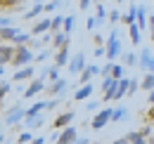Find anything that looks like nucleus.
I'll return each mask as SVG.
<instances>
[{"mask_svg":"<svg viewBox=\"0 0 154 144\" xmlns=\"http://www.w3.org/2000/svg\"><path fill=\"white\" fill-rule=\"evenodd\" d=\"M66 85H69V80H66V78H57V80H52V83H48V85H45V92H48L50 97H64Z\"/></svg>","mask_w":154,"mask_h":144,"instance_id":"0eeeda50","label":"nucleus"},{"mask_svg":"<svg viewBox=\"0 0 154 144\" xmlns=\"http://www.w3.org/2000/svg\"><path fill=\"white\" fill-rule=\"evenodd\" d=\"M31 144H45V140H43V137H33V142Z\"/></svg>","mask_w":154,"mask_h":144,"instance_id":"4d7b16f0","label":"nucleus"},{"mask_svg":"<svg viewBox=\"0 0 154 144\" xmlns=\"http://www.w3.org/2000/svg\"><path fill=\"white\" fill-rule=\"evenodd\" d=\"M57 104H59V99H52V97H50V99L45 102V109H55Z\"/></svg>","mask_w":154,"mask_h":144,"instance_id":"de8ad7c7","label":"nucleus"},{"mask_svg":"<svg viewBox=\"0 0 154 144\" xmlns=\"http://www.w3.org/2000/svg\"><path fill=\"white\" fill-rule=\"evenodd\" d=\"M147 121H154V104H152V109L147 111Z\"/></svg>","mask_w":154,"mask_h":144,"instance_id":"6e6d98bb","label":"nucleus"},{"mask_svg":"<svg viewBox=\"0 0 154 144\" xmlns=\"http://www.w3.org/2000/svg\"><path fill=\"white\" fill-rule=\"evenodd\" d=\"M123 62H126L128 66H135V64H137V54H135V52H128V54H123Z\"/></svg>","mask_w":154,"mask_h":144,"instance_id":"58836bf2","label":"nucleus"},{"mask_svg":"<svg viewBox=\"0 0 154 144\" xmlns=\"http://www.w3.org/2000/svg\"><path fill=\"white\" fill-rule=\"evenodd\" d=\"M85 109H88V111H97V102H88Z\"/></svg>","mask_w":154,"mask_h":144,"instance_id":"603ef678","label":"nucleus"},{"mask_svg":"<svg viewBox=\"0 0 154 144\" xmlns=\"http://www.w3.org/2000/svg\"><path fill=\"white\" fill-rule=\"evenodd\" d=\"M57 7H62V2H57V0H52V2H45V5H43V12H55Z\"/></svg>","mask_w":154,"mask_h":144,"instance_id":"ea45409f","label":"nucleus"},{"mask_svg":"<svg viewBox=\"0 0 154 144\" xmlns=\"http://www.w3.org/2000/svg\"><path fill=\"white\" fill-rule=\"evenodd\" d=\"M33 142V135L31 132H21L19 137H17V144H31Z\"/></svg>","mask_w":154,"mask_h":144,"instance_id":"4c0bfd02","label":"nucleus"},{"mask_svg":"<svg viewBox=\"0 0 154 144\" xmlns=\"http://www.w3.org/2000/svg\"><path fill=\"white\" fill-rule=\"evenodd\" d=\"M126 92H128V78H121V80H119V85H116V94H114V99H121V97H126Z\"/></svg>","mask_w":154,"mask_h":144,"instance_id":"c756f323","label":"nucleus"},{"mask_svg":"<svg viewBox=\"0 0 154 144\" xmlns=\"http://www.w3.org/2000/svg\"><path fill=\"white\" fill-rule=\"evenodd\" d=\"M57 2H64V0H57Z\"/></svg>","mask_w":154,"mask_h":144,"instance_id":"0e129e2a","label":"nucleus"},{"mask_svg":"<svg viewBox=\"0 0 154 144\" xmlns=\"http://www.w3.org/2000/svg\"><path fill=\"white\" fill-rule=\"evenodd\" d=\"M24 125L26 128H31V130H38V128H43L45 125V116H36V118H31V121H24Z\"/></svg>","mask_w":154,"mask_h":144,"instance_id":"bb28decb","label":"nucleus"},{"mask_svg":"<svg viewBox=\"0 0 154 144\" xmlns=\"http://www.w3.org/2000/svg\"><path fill=\"white\" fill-rule=\"evenodd\" d=\"M62 24H64V17H62V14L50 17V33H57L59 28H62Z\"/></svg>","mask_w":154,"mask_h":144,"instance_id":"7c9ffc66","label":"nucleus"},{"mask_svg":"<svg viewBox=\"0 0 154 144\" xmlns=\"http://www.w3.org/2000/svg\"><path fill=\"white\" fill-rule=\"evenodd\" d=\"M62 28H64V33H66V36H71V33H74V28H76V17H74V14L64 17V24H62Z\"/></svg>","mask_w":154,"mask_h":144,"instance_id":"4be33fe9","label":"nucleus"},{"mask_svg":"<svg viewBox=\"0 0 154 144\" xmlns=\"http://www.w3.org/2000/svg\"><path fill=\"white\" fill-rule=\"evenodd\" d=\"M95 19L100 21V24L107 19V7H104V2H97L95 5Z\"/></svg>","mask_w":154,"mask_h":144,"instance_id":"2f4dec72","label":"nucleus"},{"mask_svg":"<svg viewBox=\"0 0 154 144\" xmlns=\"http://www.w3.org/2000/svg\"><path fill=\"white\" fill-rule=\"evenodd\" d=\"M135 10H137V5H131V7H128V12H126V14H121V21H123L126 26H133V24H135Z\"/></svg>","mask_w":154,"mask_h":144,"instance_id":"5701e85b","label":"nucleus"},{"mask_svg":"<svg viewBox=\"0 0 154 144\" xmlns=\"http://www.w3.org/2000/svg\"><path fill=\"white\" fill-rule=\"evenodd\" d=\"M0 125H2V123H0Z\"/></svg>","mask_w":154,"mask_h":144,"instance_id":"69168bd1","label":"nucleus"},{"mask_svg":"<svg viewBox=\"0 0 154 144\" xmlns=\"http://www.w3.org/2000/svg\"><path fill=\"white\" fill-rule=\"evenodd\" d=\"M140 88L145 92L154 90V73H145V78H140Z\"/></svg>","mask_w":154,"mask_h":144,"instance_id":"b1692460","label":"nucleus"},{"mask_svg":"<svg viewBox=\"0 0 154 144\" xmlns=\"http://www.w3.org/2000/svg\"><path fill=\"white\" fill-rule=\"evenodd\" d=\"M112 144H128V137H119V140H114Z\"/></svg>","mask_w":154,"mask_h":144,"instance_id":"864d4df0","label":"nucleus"},{"mask_svg":"<svg viewBox=\"0 0 154 144\" xmlns=\"http://www.w3.org/2000/svg\"><path fill=\"white\" fill-rule=\"evenodd\" d=\"M12 54H14L12 45H0V66H7L12 62Z\"/></svg>","mask_w":154,"mask_h":144,"instance_id":"a211bd4d","label":"nucleus"},{"mask_svg":"<svg viewBox=\"0 0 154 144\" xmlns=\"http://www.w3.org/2000/svg\"><path fill=\"white\" fill-rule=\"evenodd\" d=\"M114 80H121V78H126V71H123V66L121 64H112V73H109Z\"/></svg>","mask_w":154,"mask_h":144,"instance_id":"473e14b6","label":"nucleus"},{"mask_svg":"<svg viewBox=\"0 0 154 144\" xmlns=\"http://www.w3.org/2000/svg\"><path fill=\"white\" fill-rule=\"evenodd\" d=\"M90 2H93V0H78V7H81V10H90Z\"/></svg>","mask_w":154,"mask_h":144,"instance_id":"8fccbe9b","label":"nucleus"},{"mask_svg":"<svg viewBox=\"0 0 154 144\" xmlns=\"http://www.w3.org/2000/svg\"><path fill=\"white\" fill-rule=\"evenodd\" d=\"M43 5H45V2H36L31 10H26V12H24V19H36L38 14H43Z\"/></svg>","mask_w":154,"mask_h":144,"instance_id":"393cba45","label":"nucleus"},{"mask_svg":"<svg viewBox=\"0 0 154 144\" xmlns=\"http://www.w3.org/2000/svg\"><path fill=\"white\" fill-rule=\"evenodd\" d=\"M12 90V85L7 83V80H0V104H2V99H5V94Z\"/></svg>","mask_w":154,"mask_h":144,"instance_id":"e433bc0d","label":"nucleus"},{"mask_svg":"<svg viewBox=\"0 0 154 144\" xmlns=\"http://www.w3.org/2000/svg\"><path fill=\"white\" fill-rule=\"evenodd\" d=\"M45 71H48V83H52V80H57V78H59V69H57V66H48Z\"/></svg>","mask_w":154,"mask_h":144,"instance_id":"f704fd0d","label":"nucleus"},{"mask_svg":"<svg viewBox=\"0 0 154 144\" xmlns=\"http://www.w3.org/2000/svg\"><path fill=\"white\" fill-rule=\"evenodd\" d=\"M66 64H69V45L55 52V64H52V66H57V69H62V66H66Z\"/></svg>","mask_w":154,"mask_h":144,"instance_id":"f3484780","label":"nucleus"},{"mask_svg":"<svg viewBox=\"0 0 154 144\" xmlns=\"http://www.w3.org/2000/svg\"><path fill=\"white\" fill-rule=\"evenodd\" d=\"M109 21L116 26V24L121 21V12H119V10H112V12H109Z\"/></svg>","mask_w":154,"mask_h":144,"instance_id":"79ce46f5","label":"nucleus"},{"mask_svg":"<svg viewBox=\"0 0 154 144\" xmlns=\"http://www.w3.org/2000/svg\"><path fill=\"white\" fill-rule=\"evenodd\" d=\"M69 71H71V76H81V71L88 66V62H85V54L83 52H76L74 57H69Z\"/></svg>","mask_w":154,"mask_h":144,"instance_id":"423d86ee","label":"nucleus"},{"mask_svg":"<svg viewBox=\"0 0 154 144\" xmlns=\"http://www.w3.org/2000/svg\"><path fill=\"white\" fill-rule=\"evenodd\" d=\"M71 121H74V111H64V113H59L57 118L52 121V128L55 130H64V128L71 125Z\"/></svg>","mask_w":154,"mask_h":144,"instance_id":"9d476101","label":"nucleus"},{"mask_svg":"<svg viewBox=\"0 0 154 144\" xmlns=\"http://www.w3.org/2000/svg\"><path fill=\"white\" fill-rule=\"evenodd\" d=\"M2 73H5V66H0V78H2Z\"/></svg>","mask_w":154,"mask_h":144,"instance_id":"052dcab7","label":"nucleus"},{"mask_svg":"<svg viewBox=\"0 0 154 144\" xmlns=\"http://www.w3.org/2000/svg\"><path fill=\"white\" fill-rule=\"evenodd\" d=\"M126 116H128V109H126V106H116L114 111H112V121H114V123L126 121Z\"/></svg>","mask_w":154,"mask_h":144,"instance_id":"a878e982","label":"nucleus"},{"mask_svg":"<svg viewBox=\"0 0 154 144\" xmlns=\"http://www.w3.org/2000/svg\"><path fill=\"white\" fill-rule=\"evenodd\" d=\"M76 137H78L76 128L69 125V128H64V130H59V132H57V140H55V144H74V140H76Z\"/></svg>","mask_w":154,"mask_h":144,"instance_id":"1a4fd4ad","label":"nucleus"},{"mask_svg":"<svg viewBox=\"0 0 154 144\" xmlns=\"http://www.w3.org/2000/svg\"><path fill=\"white\" fill-rule=\"evenodd\" d=\"M137 132H140V135H142L145 140H149V137H152V128H149V125H145L142 130H137Z\"/></svg>","mask_w":154,"mask_h":144,"instance_id":"49530a36","label":"nucleus"},{"mask_svg":"<svg viewBox=\"0 0 154 144\" xmlns=\"http://www.w3.org/2000/svg\"><path fill=\"white\" fill-rule=\"evenodd\" d=\"M135 26L137 28H147V12H145L142 5H137V10H135Z\"/></svg>","mask_w":154,"mask_h":144,"instance_id":"6ab92c4d","label":"nucleus"},{"mask_svg":"<svg viewBox=\"0 0 154 144\" xmlns=\"http://www.w3.org/2000/svg\"><path fill=\"white\" fill-rule=\"evenodd\" d=\"M29 33H31V38L50 33V19H40V21H36V24H33V28H31Z\"/></svg>","mask_w":154,"mask_h":144,"instance_id":"ddd939ff","label":"nucleus"},{"mask_svg":"<svg viewBox=\"0 0 154 144\" xmlns=\"http://www.w3.org/2000/svg\"><path fill=\"white\" fill-rule=\"evenodd\" d=\"M93 90H95V88H93L90 83H85V85H78V90L74 92V99H76V102H85V99L93 94Z\"/></svg>","mask_w":154,"mask_h":144,"instance_id":"4468645a","label":"nucleus"},{"mask_svg":"<svg viewBox=\"0 0 154 144\" xmlns=\"http://www.w3.org/2000/svg\"><path fill=\"white\" fill-rule=\"evenodd\" d=\"M74 144H90V140H88V137H76Z\"/></svg>","mask_w":154,"mask_h":144,"instance_id":"3c124183","label":"nucleus"},{"mask_svg":"<svg viewBox=\"0 0 154 144\" xmlns=\"http://www.w3.org/2000/svg\"><path fill=\"white\" fill-rule=\"evenodd\" d=\"M0 45H2V43H0Z\"/></svg>","mask_w":154,"mask_h":144,"instance_id":"338daca9","label":"nucleus"},{"mask_svg":"<svg viewBox=\"0 0 154 144\" xmlns=\"http://www.w3.org/2000/svg\"><path fill=\"white\" fill-rule=\"evenodd\" d=\"M119 54H121V40H119V33L114 28L107 38V43H104V57H107V62H114Z\"/></svg>","mask_w":154,"mask_h":144,"instance_id":"f03ea898","label":"nucleus"},{"mask_svg":"<svg viewBox=\"0 0 154 144\" xmlns=\"http://www.w3.org/2000/svg\"><path fill=\"white\" fill-rule=\"evenodd\" d=\"M40 111H45V102H36L31 109H26V116H24V121H31V118H36Z\"/></svg>","mask_w":154,"mask_h":144,"instance_id":"412c9836","label":"nucleus"},{"mask_svg":"<svg viewBox=\"0 0 154 144\" xmlns=\"http://www.w3.org/2000/svg\"><path fill=\"white\" fill-rule=\"evenodd\" d=\"M93 76H100V66H97V64H88V66L81 71L78 85H85V83H90V78H93Z\"/></svg>","mask_w":154,"mask_h":144,"instance_id":"9b49d317","label":"nucleus"},{"mask_svg":"<svg viewBox=\"0 0 154 144\" xmlns=\"http://www.w3.org/2000/svg\"><path fill=\"white\" fill-rule=\"evenodd\" d=\"M147 102H149V104H154V90H149V97H147Z\"/></svg>","mask_w":154,"mask_h":144,"instance_id":"13d9d810","label":"nucleus"},{"mask_svg":"<svg viewBox=\"0 0 154 144\" xmlns=\"http://www.w3.org/2000/svg\"><path fill=\"white\" fill-rule=\"evenodd\" d=\"M102 2H109V0H102Z\"/></svg>","mask_w":154,"mask_h":144,"instance_id":"e2e57ef3","label":"nucleus"},{"mask_svg":"<svg viewBox=\"0 0 154 144\" xmlns=\"http://www.w3.org/2000/svg\"><path fill=\"white\" fill-rule=\"evenodd\" d=\"M128 38H131V43H133V45H140V43H142V36H140V28H137V26H128Z\"/></svg>","mask_w":154,"mask_h":144,"instance_id":"c85d7f7f","label":"nucleus"},{"mask_svg":"<svg viewBox=\"0 0 154 144\" xmlns=\"http://www.w3.org/2000/svg\"><path fill=\"white\" fill-rule=\"evenodd\" d=\"M12 80H14V83H19V80H33V66L17 69V71H14V76H12Z\"/></svg>","mask_w":154,"mask_h":144,"instance_id":"dca6fc26","label":"nucleus"},{"mask_svg":"<svg viewBox=\"0 0 154 144\" xmlns=\"http://www.w3.org/2000/svg\"><path fill=\"white\" fill-rule=\"evenodd\" d=\"M12 43H14V45H12V47H21V45H29V43H31V33H17V36H14V40H12Z\"/></svg>","mask_w":154,"mask_h":144,"instance_id":"cd10ccee","label":"nucleus"},{"mask_svg":"<svg viewBox=\"0 0 154 144\" xmlns=\"http://www.w3.org/2000/svg\"><path fill=\"white\" fill-rule=\"evenodd\" d=\"M21 2H26V0H0V7L7 12V17L12 14V12H19L21 10Z\"/></svg>","mask_w":154,"mask_h":144,"instance_id":"2eb2a0df","label":"nucleus"},{"mask_svg":"<svg viewBox=\"0 0 154 144\" xmlns=\"http://www.w3.org/2000/svg\"><path fill=\"white\" fill-rule=\"evenodd\" d=\"M112 111H114L112 106H107V109H102V111H97L95 118L90 121V128H93V130H102V128L112 121Z\"/></svg>","mask_w":154,"mask_h":144,"instance_id":"39448f33","label":"nucleus"},{"mask_svg":"<svg viewBox=\"0 0 154 144\" xmlns=\"http://www.w3.org/2000/svg\"><path fill=\"white\" fill-rule=\"evenodd\" d=\"M135 90H140V78H128V92L126 94H133Z\"/></svg>","mask_w":154,"mask_h":144,"instance_id":"c9c22d12","label":"nucleus"},{"mask_svg":"<svg viewBox=\"0 0 154 144\" xmlns=\"http://www.w3.org/2000/svg\"><path fill=\"white\" fill-rule=\"evenodd\" d=\"M126 137H128V144H147V140H145L137 130H135V132H128Z\"/></svg>","mask_w":154,"mask_h":144,"instance_id":"72a5a7b5","label":"nucleus"},{"mask_svg":"<svg viewBox=\"0 0 154 144\" xmlns=\"http://www.w3.org/2000/svg\"><path fill=\"white\" fill-rule=\"evenodd\" d=\"M33 62V50L29 45H21V47H14V54H12V66L14 69H24V66H31Z\"/></svg>","mask_w":154,"mask_h":144,"instance_id":"f257e3e1","label":"nucleus"},{"mask_svg":"<svg viewBox=\"0 0 154 144\" xmlns=\"http://www.w3.org/2000/svg\"><path fill=\"white\" fill-rule=\"evenodd\" d=\"M7 140H5V135H0V144H5Z\"/></svg>","mask_w":154,"mask_h":144,"instance_id":"bf43d9fd","label":"nucleus"},{"mask_svg":"<svg viewBox=\"0 0 154 144\" xmlns=\"http://www.w3.org/2000/svg\"><path fill=\"white\" fill-rule=\"evenodd\" d=\"M97 26H100V21H97L95 17H88V21H85V28H88V31H95Z\"/></svg>","mask_w":154,"mask_h":144,"instance_id":"a19ab883","label":"nucleus"},{"mask_svg":"<svg viewBox=\"0 0 154 144\" xmlns=\"http://www.w3.org/2000/svg\"><path fill=\"white\" fill-rule=\"evenodd\" d=\"M50 52H52V50H40L38 57H33V62H45V59L50 57Z\"/></svg>","mask_w":154,"mask_h":144,"instance_id":"c03bdc74","label":"nucleus"},{"mask_svg":"<svg viewBox=\"0 0 154 144\" xmlns=\"http://www.w3.org/2000/svg\"><path fill=\"white\" fill-rule=\"evenodd\" d=\"M100 73H102L104 78H109V73H112V62H107V64H104V66L100 69Z\"/></svg>","mask_w":154,"mask_h":144,"instance_id":"a18cd8bd","label":"nucleus"},{"mask_svg":"<svg viewBox=\"0 0 154 144\" xmlns=\"http://www.w3.org/2000/svg\"><path fill=\"white\" fill-rule=\"evenodd\" d=\"M137 66L145 73H154V54L149 47H142L140 54H137Z\"/></svg>","mask_w":154,"mask_h":144,"instance_id":"20e7f679","label":"nucleus"},{"mask_svg":"<svg viewBox=\"0 0 154 144\" xmlns=\"http://www.w3.org/2000/svg\"><path fill=\"white\" fill-rule=\"evenodd\" d=\"M147 144H154V137H149V140H147Z\"/></svg>","mask_w":154,"mask_h":144,"instance_id":"680f3d73","label":"nucleus"},{"mask_svg":"<svg viewBox=\"0 0 154 144\" xmlns=\"http://www.w3.org/2000/svg\"><path fill=\"white\" fill-rule=\"evenodd\" d=\"M14 21H12V17H7V14H0V28H5V26H12Z\"/></svg>","mask_w":154,"mask_h":144,"instance_id":"37998d69","label":"nucleus"},{"mask_svg":"<svg viewBox=\"0 0 154 144\" xmlns=\"http://www.w3.org/2000/svg\"><path fill=\"white\" fill-rule=\"evenodd\" d=\"M95 57H104V47H95Z\"/></svg>","mask_w":154,"mask_h":144,"instance_id":"5fc2aeb1","label":"nucleus"},{"mask_svg":"<svg viewBox=\"0 0 154 144\" xmlns=\"http://www.w3.org/2000/svg\"><path fill=\"white\" fill-rule=\"evenodd\" d=\"M17 33H19V28H17V26H5V28H0V43H2V40L12 43Z\"/></svg>","mask_w":154,"mask_h":144,"instance_id":"aec40b11","label":"nucleus"},{"mask_svg":"<svg viewBox=\"0 0 154 144\" xmlns=\"http://www.w3.org/2000/svg\"><path fill=\"white\" fill-rule=\"evenodd\" d=\"M45 85H48V80H45V78H40V76H38V78H33V80L29 83V88L24 90V99H31L33 94L43 92V90H45Z\"/></svg>","mask_w":154,"mask_h":144,"instance_id":"6e6552de","label":"nucleus"},{"mask_svg":"<svg viewBox=\"0 0 154 144\" xmlns=\"http://www.w3.org/2000/svg\"><path fill=\"white\" fill-rule=\"evenodd\" d=\"M149 40L154 43V14L149 17Z\"/></svg>","mask_w":154,"mask_h":144,"instance_id":"09e8293b","label":"nucleus"},{"mask_svg":"<svg viewBox=\"0 0 154 144\" xmlns=\"http://www.w3.org/2000/svg\"><path fill=\"white\" fill-rule=\"evenodd\" d=\"M24 116H26V109L21 106V104H14L12 109H7V113H5V118H2V123L5 125H17V123H21L24 121Z\"/></svg>","mask_w":154,"mask_h":144,"instance_id":"7ed1b4c3","label":"nucleus"},{"mask_svg":"<svg viewBox=\"0 0 154 144\" xmlns=\"http://www.w3.org/2000/svg\"><path fill=\"white\" fill-rule=\"evenodd\" d=\"M10 144H12V142H10Z\"/></svg>","mask_w":154,"mask_h":144,"instance_id":"774afa93","label":"nucleus"},{"mask_svg":"<svg viewBox=\"0 0 154 144\" xmlns=\"http://www.w3.org/2000/svg\"><path fill=\"white\" fill-rule=\"evenodd\" d=\"M50 43H52V50L57 52V50H62V47H66V45H69V36H66L64 31H57V33H52Z\"/></svg>","mask_w":154,"mask_h":144,"instance_id":"f8f14e48","label":"nucleus"}]
</instances>
